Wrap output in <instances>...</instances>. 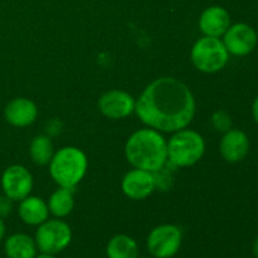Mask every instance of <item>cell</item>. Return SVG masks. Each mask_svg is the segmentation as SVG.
I'll return each mask as SVG.
<instances>
[{
    "instance_id": "1",
    "label": "cell",
    "mask_w": 258,
    "mask_h": 258,
    "mask_svg": "<svg viewBox=\"0 0 258 258\" xmlns=\"http://www.w3.org/2000/svg\"><path fill=\"white\" fill-rule=\"evenodd\" d=\"M135 111L145 125L174 133L185 128L193 120L196 100L183 82L173 77H161L144 90Z\"/></svg>"
},
{
    "instance_id": "2",
    "label": "cell",
    "mask_w": 258,
    "mask_h": 258,
    "mask_svg": "<svg viewBox=\"0 0 258 258\" xmlns=\"http://www.w3.org/2000/svg\"><path fill=\"white\" fill-rule=\"evenodd\" d=\"M125 155L136 169L155 173L163 169L168 160V144L159 131L144 128L128 138Z\"/></svg>"
},
{
    "instance_id": "3",
    "label": "cell",
    "mask_w": 258,
    "mask_h": 258,
    "mask_svg": "<svg viewBox=\"0 0 258 258\" xmlns=\"http://www.w3.org/2000/svg\"><path fill=\"white\" fill-rule=\"evenodd\" d=\"M87 170V158L85 153L75 146L58 150L49 163L53 180L63 188L73 189L85 176Z\"/></svg>"
},
{
    "instance_id": "4",
    "label": "cell",
    "mask_w": 258,
    "mask_h": 258,
    "mask_svg": "<svg viewBox=\"0 0 258 258\" xmlns=\"http://www.w3.org/2000/svg\"><path fill=\"white\" fill-rule=\"evenodd\" d=\"M206 144L197 131L179 130L168 143V159L175 166L194 165L203 156Z\"/></svg>"
},
{
    "instance_id": "5",
    "label": "cell",
    "mask_w": 258,
    "mask_h": 258,
    "mask_svg": "<svg viewBox=\"0 0 258 258\" xmlns=\"http://www.w3.org/2000/svg\"><path fill=\"white\" fill-rule=\"evenodd\" d=\"M191 62L204 73H216L228 63L229 53L223 40L214 37H204L197 40L191 48Z\"/></svg>"
},
{
    "instance_id": "6",
    "label": "cell",
    "mask_w": 258,
    "mask_h": 258,
    "mask_svg": "<svg viewBox=\"0 0 258 258\" xmlns=\"http://www.w3.org/2000/svg\"><path fill=\"white\" fill-rule=\"evenodd\" d=\"M35 244L42 253L57 254L70 246L72 231L66 222L49 219L39 224L35 233Z\"/></svg>"
},
{
    "instance_id": "7",
    "label": "cell",
    "mask_w": 258,
    "mask_h": 258,
    "mask_svg": "<svg viewBox=\"0 0 258 258\" xmlns=\"http://www.w3.org/2000/svg\"><path fill=\"white\" fill-rule=\"evenodd\" d=\"M181 231L173 224H163L150 232L148 237L149 253L155 258H171L181 246Z\"/></svg>"
},
{
    "instance_id": "8",
    "label": "cell",
    "mask_w": 258,
    "mask_h": 258,
    "mask_svg": "<svg viewBox=\"0 0 258 258\" xmlns=\"http://www.w3.org/2000/svg\"><path fill=\"white\" fill-rule=\"evenodd\" d=\"M223 37V43L228 53L236 57L248 55L257 47L258 35L256 30L246 23H237L231 25Z\"/></svg>"
},
{
    "instance_id": "9",
    "label": "cell",
    "mask_w": 258,
    "mask_h": 258,
    "mask_svg": "<svg viewBox=\"0 0 258 258\" xmlns=\"http://www.w3.org/2000/svg\"><path fill=\"white\" fill-rule=\"evenodd\" d=\"M2 188L4 196L13 202H20L27 198L33 188V178L23 165H12L2 175Z\"/></svg>"
},
{
    "instance_id": "10",
    "label": "cell",
    "mask_w": 258,
    "mask_h": 258,
    "mask_svg": "<svg viewBox=\"0 0 258 258\" xmlns=\"http://www.w3.org/2000/svg\"><path fill=\"white\" fill-rule=\"evenodd\" d=\"M135 100L127 92L118 90L103 93L98 100V108L108 118L118 120L130 115L135 110Z\"/></svg>"
},
{
    "instance_id": "11",
    "label": "cell",
    "mask_w": 258,
    "mask_h": 258,
    "mask_svg": "<svg viewBox=\"0 0 258 258\" xmlns=\"http://www.w3.org/2000/svg\"><path fill=\"white\" fill-rule=\"evenodd\" d=\"M155 189L154 174L150 171L134 169L128 171L122 180V191L133 201H143L148 198Z\"/></svg>"
},
{
    "instance_id": "12",
    "label": "cell",
    "mask_w": 258,
    "mask_h": 258,
    "mask_svg": "<svg viewBox=\"0 0 258 258\" xmlns=\"http://www.w3.org/2000/svg\"><path fill=\"white\" fill-rule=\"evenodd\" d=\"M222 156L228 163H239L249 153V139L243 131L231 128L224 133L219 145Z\"/></svg>"
},
{
    "instance_id": "13",
    "label": "cell",
    "mask_w": 258,
    "mask_h": 258,
    "mask_svg": "<svg viewBox=\"0 0 258 258\" xmlns=\"http://www.w3.org/2000/svg\"><path fill=\"white\" fill-rule=\"evenodd\" d=\"M231 27L229 13L222 7H209L199 18V28L206 37L219 38Z\"/></svg>"
},
{
    "instance_id": "14",
    "label": "cell",
    "mask_w": 258,
    "mask_h": 258,
    "mask_svg": "<svg viewBox=\"0 0 258 258\" xmlns=\"http://www.w3.org/2000/svg\"><path fill=\"white\" fill-rule=\"evenodd\" d=\"M38 115V108L33 101L18 97L10 101L4 110L5 120L15 127H25L32 125Z\"/></svg>"
},
{
    "instance_id": "15",
    "label": "cell",
    "mask_w": 258,
    "mask_h": 258,
    "mask_svg": "<svg viewBox=\"0 0 258 258\" xmlns=\"http://www.w3.org/2000/svg\"><path fill=\"white\" fill-rule=\"evenodd\" d=\"M20 219L29 226H39L48 219L49 209L47 203L38 197H29L20 201L18 208Z\"/></svg>"
},
{
    "instance_id": "16",
    "label": "cell",
    "mask_w": 258,
    "mask_h": 258,
    "mask_svg": "<svg viewBox=\"0 0 258 258\" xmlns=\"http://www.w3.org/2000/svg\"><path fill=\"white\" fill-rule=\"evenodd\" d=\"M37 249L34 239L24 233L12 234L4 243V252L8 258H35Z\"/></svg>"
},
{
    "instance_id": "17",
    "label": "cell",
    "mask_w": 258,
    "mask_h": 258,
    "mask_svg": "<svg viewBox=\"0 0 258 258\" xmlns=\"http://www.w3.org/2000/svg\"><path fill=\"white\" fill-rule=\"evenodd\" d=\"M106 253L108 258H138L139 247L131 237L117 234L108 241Z\"/></svg>"
},
{
    "instance_id": "18",
    "label": "cell",
    "mask_w": 258,
    "mask_h": 258,
    "mask_svg": "<svg viewBox=\"0 0 258 258\" xmlns=\"http://www.w3.org/2000/svg\"><path fill=\"white\" fill-rule=\"evenodd\" d=\"M73 206H75V201H73L72 189L63 188V186L55 190L48 202L49 212L58 218L68 216L72 212Z\"/></svg>"
},
{
    "instance_id": "19",
    "label": "cell",
    "mask_w": 258,
    "mask_h": 258,
    "mask_svg": "<svg viewBox=\"0 0 258 258\" xmlns=\"http://www.w3.org/2000/svg\"><path fill=\"white\" fill-rule=\"evenodd\" d=\"M30 158L38 165H47L53 158V144L48 136H37L33 139L29 148Z\"/></svg>"
},
{
    "instance_id": "20",
    "label": "cell",
    "mask_w": 258,
    "mask_h": 258,
    "mask_svg": "<svg viewBox=\"0 0 258 258\" xmlns=\"http://www.w3.org/2000/svg\"><path fill=\"white\" fill-rule=\"evenodd\" d=\"M212 125L217 131L227 133L232 128V118L226 111H217L212 116Z\"/></svg>"
},
{
    "instance_id": "21",
    "label": "cell",
    "mask_w": 258,
    "mask_h": 258,
    "mask_svg": "<svg viewBox=\"0 0 258 258\" xmlns=\"http://www.w3.org/2000/svg\"><path fill=\"white\" fill-rule=\"evenodd\" d=\"M13 209V201L8 198L7 196L0 197V217L4 218L10 214Z\"/></svg>"
},
{
    "instance_id": "22",
    "label": "cell",
    "mask_w": 258,
    "mask_h": 258,
    "mask_svg": "<svg viewBox=\"0 0 258 258\" xmlns=\"http://www.w3.org/2000/svg\"><path fill=\"white\" fill-rule=\"evenodd\" d=\"M252 116H253V120L258 123V96L252 103Z\"/></svg>"
},
{
    "instance_id": "23",
    "label": "cell",
    "mask_w": 258,
    "mask_h": 258,
    "mask_svg": "<svg viewBox=\"0 0 258 258\" xmlns=\"http://www.w3.org/2000/svg\"><path fill=\"white\" fill-rule=\"evenodd\" d=\"M4 236H5V223L4 221H3L2 217H0V241L4 238Z\"/></svg>"
},
{
    "instance_id": "24",
    "label": "cell",
    "mask_w": 258,
    "mask_h": 258,
    "mask_svg": "<svg viewBox=\"0 0 258 258\" xmlns=\"http://www.w3.org/2000/svg\"><path fill=\"white\" fill-rule=\"evenodd\" d=\"M252 252H253L254 257L258 258V236L256 237V239L253 241V244H252Z\"/></svg>"
},
{
    "instance_id": "25",
    "label": "cell",
    "mask_w": 258,
    "mask_h": 258,
    "mask_svg": "<svg viewBox=\"0 0 258 258\" xmlns=\"http://www.w3.org/2000/svg\"><path fill=\"white\" fill-rule=\"evenodd\" d=\"M35 258H55L54 254H48V253H40L38 256H35Z\"/></svg>"
},
{
    "instance_id": "26",
    "label": "cell",
    "mask_w": 258,
    "mask_h": 258,
    "mask_svg": "<svg viewBox=\"0 0 258 258\" xmlns=\"http://www.w3.org/2000/svg\"><path fill=\"white\" fill-rule=\"evenodd\" d=\"M139 258V257H138ZM141 258H146V257H141Z\"/></svg>"
}]
</instances>
